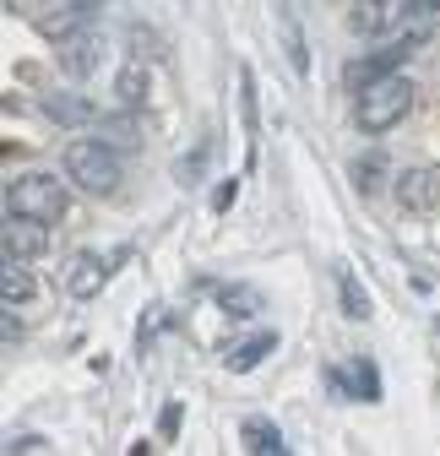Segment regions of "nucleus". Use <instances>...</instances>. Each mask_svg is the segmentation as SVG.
Masks as SVG:
<instances>
[{
	"label": "nucleus",
	"mask_w": 440,
	"mask_h": 456,
	"mask_svg": "<svg viewBox=\"0 0 440 456\" xmlns=\"http://www.w3.org/2000/svg\"><path fill=\"white\" fill-rule=\"evenodd\" d=\"M408 109H413V82L387 71V77L364 82V93H359V131L387 136L392 126H403V120H408Z\"/></svg>",
	"instance_id": "f257e3e1"
},
{
	"label": "nucleus",
	"mask_w": 440,
	"mask_h": 456,
	"mask_svg": "<svg viewBox=\"0 0 440 456\" xmlns=\"http://www.w3.org/2000/svg\"><path fill=\"white\" fill-rule=\"evenodd\" d=\"M66 180L77 191H87V196H109V191L120 185V158L109 152V142L82 136V142L66 147Z\"/></svg>",
	"instance_id": "f03ea898"
},
{
	"label": "nucleus",
	"mask_w": 440,
	"mask_h": 456,
	"mask_svg": "<svg viewBox=\"0 0 440 456\" xmlns=\"http://www.w3.org/2000/svg\"><path fill=\"white\" fill-rule=\"evenodd\" d=\"M6 207L12 212H28V217H44V223H61L66 217V185L54 180V175H17L6 185Z\"/></svg>",
	"instance_id": "7ed1b4c3"
},
{
	"label": "nucleus",
	"mask_w": 440,
	"mask_h": 456,
	"mask_svg": "<svg viewBox=\"0 0 440 456\" xmlns=\"http://www.w3.org/2000/svg\"><path fill=\"white\" fill-rule=\"evenodd\" d=\"M0 245H6L12 261H38V256L49 250V223H44V217H28V212H6Z\"/></svg>",
	"instance_id": "20e7f679"
},
{
	"label": "nucleus",
	"mask_w": 440,
	"mask_h": 456,
	"mask_svg": "<svg viewBox=\"0 0 440 456\" xmlns=\"http://www.w3.org/2000/svg\"><path fill=\"white\" fill-rule=\"evenodd\" d=\"M397 207H403V212H429V207H440V168H435V163L403 168V175H397Z\"/></svg>",
	"instance_id": "39448f33"
},
{
	"label": "nucleus",
	"mask_w": 440,
	"mask_h": 456,
	"mask_svg": "<svg viewBox=\"0 0 440 456\" xmlns=\"http://www.w3.org/2000/svg\"><path fill=\"white\" fill-rule=\"evenodd\" d=\"M87 17H93V6H82V0H49V6L33 17V28H38L49 44H66L71 33L87 28Z\"/></svg>",
	"instance_id": "423d86ee"
},
{
	"label": "nucleus",
	"mask_w": 440,
	"mask_h": 456,
	"mask_svg": "<svg viewBox=\"0 0 440 456\" xmlns=\"http://www.w3.org/2000/svg\"><path fill=\"white\" fill-rule=\"evenodd\" d=\"M98 66H103V38H98L93 28H82V33H71V38L61 44V71H66L71 82L93 77Z\"/></svg>",
	"instance_id": "0eeeda50"
},
{
	"label": "nucleus",
	"mask_w": 440,
	"mask_h": 456,
	"mask_svg": "<svg viewBox=\"0 0 440 456\" xmlns=\"http://www.w3.org/2000/svg\"><path fill=\"white\" fill-rule=\"evenodd\" d=\"M103 282H109V266H103L93 250H77V256L66 261V294H71V299H98Z\"/></svg>",
	"instance_id": "6e6552de"
},
{
	"label": "nucleus",
	"mask_w": 440,
	"mask_h": 456,
	"mask_svg": "<svg viewBox=\"0 0 440 456\" xmlns=\"http://www.w3.org/2000/svg\"><path fill=\"white\" fill-rule=\"evenodd\" d=\"M115 98H120V109H147V98H152V66L142 61V54H131V61L115 71Z\"/></svg>",
	"instance_id": "1a4fd4ad"
},
{
	"label": "nucleus",
	"mask_w": 440,
	"mask_h": 456,
	"mask_svg": "<svg viewBox=\"0 0 440 456\" xmlns=\"http://www.w3.org/2000/svg\"><path fill=\"white\" fill-rule=\"evenodd\" d=\"M332 386H343L348 396H359V403H375V396H380V375H375L370 359H348V364H338V370H332Z\"/></svg>",
	"instance_id": "9d476101"
},
{
	"label": "nucleus",
	"mask_w": 440,
	"mask_h": 456,
	"mask_svg": "<svg viewBox=\"0 0 440 456\" xmlns=\"http://www.w3.org/2000/svg\"><path fill=\"white\" fill-rule=\"evenodd\" d=\"M44 114H49L54 126H93V120H98V109H93L82 93H49V98H44Z\"/></svg>",
	"instance_id": "9b49d317"
},
{
	"label": "nucleus",
	"mask_w": 440,
	"mask_h": 456,
	"mask_svg": "<svg viewBox=\"0 0 440 456\" xmlns=\"http://www.w3.org/2000/svg\"><path fill=\"white\" fill-rule=\"evenodd\" d=\"M240 440H245V451H256V456H289L283 429L266 424V419H245V424H240Z\"/></svg>",
	"instance_id": "f8f14e48"
},
{
	"label": "nucleus",
	"mask_w": 440,
	"mask_h": 456,
	"mask_svg": "<svg viewBox=\"0 0 440 456\" xmlns=\"http://www.w3.org/2000/svg\"><path fill=\"white\" fill-rule=\"evenodd\" d=\"M332 282H338V305H343V315H348V321H370V294H364V282H359L348 266H338Z\"/></svg>",
	"instance_id": "ddd939ff"
},
{
	"label": "nucleus",
	"mask_w": 440,
	"mask_h": 456,
	"mask_svg": "<svg viewBox=\"0 0 440 456\" xmlns=\"http://www.w3.org/2000/svg\"><path fill=\"white\" fill-rule=\"evenodd\" d=\"M33 289H38V282H33L28 261H12V256H6V272H0V299L17 310V305H28V299H33Z\"/></svg>",
	"instance_id": "4468645a"
},
{
	"label": "nucleus",
	"mask_w": 440,
	"mask_h": 456,
	"mask_svg": "<svg viewBox=\"0 0 440 456\" xmlns=\"http://www.w3.org/2000/svg\"><path fill=\"white\" fill-rule=\"evenodd\" d=\"M272 348H278V337H272V331H261V337H250V342H240V348H229V370H256Z\"/></svg>",
	"instance_id": "2eb2a0df"
},
{
	"label": "nucleus",
	"mask_w": 440,
	"mask_h": 456,
	"mask_svg": "<svg viewBox=\"0 0 440 456\" xmlns=\"http://www.w3.org/2000/svg\"><path fill=\"white\" fill-rule=\"evenodd\" d=\"M103 142L109 147H142V131H136V120H131V109L126 114H103Z\"/></svg>",
	"instance_id": "dca6fc26"
},
{
	"label": "nucleus",
	"mask_w": 440,
	"mask_h": 456,
	"mask_svg": "<svg viewBox=\"0 0 440 456\" xmlns=\"http://www.w3.org/2000/svg\"><path fill=\"white\" fill-rule=\"evenodd\" d=\"M387 0H359V6H354V17H348V28L354 33H387Z\"/></svg>",
	"instance_id": "f3484780"
},
{
	"label": "nucleus",
	"mask_w": 440,
	"mask_h": 456,
	"mask_svg": "<svg viewBox=\"0 0 440 456\" xmlns=\"http://www.w3.org/2000/svg\"><path fill=\"white\" fill-rule=\"evenodd\" d=\"M380 180H387V158L380 152H370V158H354V185L370 196V191H380Z\"/></svg>",
	"instance_id": "a211bd4d"
},
{
	"label": "nucleus",
	"mask_w": 440,
	"mask_h": 456,
	"mask_svg": "<svg viewBox=\"0 0 440 456\" xmlns=\"http://www.w3.org/2000/svg\"><path fill=\"white\" fill-rule=\"evenodd\" d=\"M283 38H289V61H294V71H310V54H305V38H299L294 12H283Z\"/></svg>",
	"instance_id": "6ab92c4d"
},
{
	"label": "nucleus",
	"mask_w": 440,
	"mask_h": 456,
	"mask_svg": "<svg viewBox=\"0 0 440 456\" xmlns=\"http://www.w3.org/2000/svg\"><path fill=\"white\" fill-rule=\"evenodd\" d=\"M6 451H12V456H17V451H44V435H12Z\"/></svg>",
	"instance_id": "aec40b11"
},
{
	"label": "nucleus",
	"mask_w": 440,
	"mask_h": 456,
	"mask_svg": "<svg viewBox=\"0 0 440 456\" xmlns=\"http://www.w3.org/2000/svg\"><path fill=\"white\" fill-rule=\"evenodd\" d=\"M408 17H419V22L440 17V0H408Z\"/></svg>",
	"instance_id": "412c9836"
}]
</instances>
